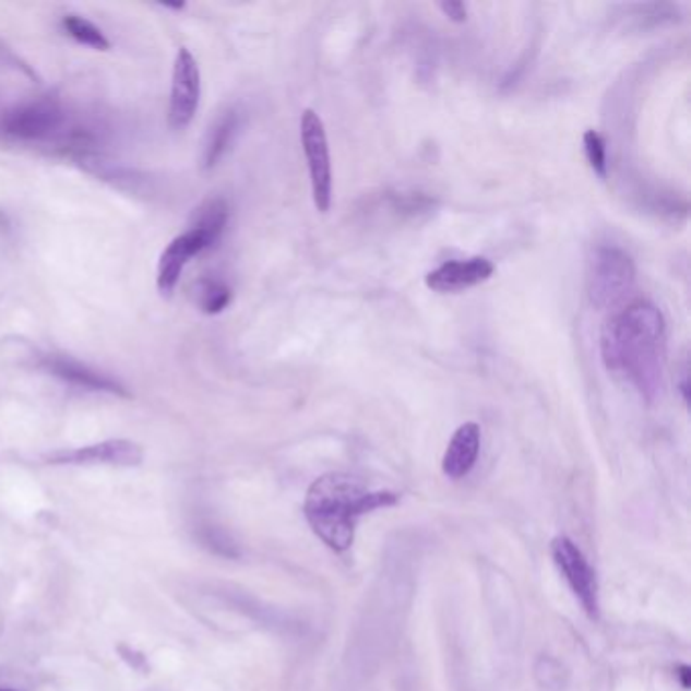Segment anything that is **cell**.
<instances>
[{
    "mask_svg": "<svg viewBox=\"0 0 691 691\" xmlns=\"http://www.w3.org/2000/svg\"><path fill=\"white\" fill-rule=\"evenodd\" d=\"M667 329L664 312L650 300H635L608 319L600 355L608 373L629 381L645 400L664 385Z\"/></svg>",
    "mask_w": 691,
    "mask_h": 691,
    "instance_id": "cell-1",
    "label": "cell"
},
{
    "mask_svg": "<svg viewBox=\"0 0 691 691\" xmlns=\"http://www.w3.org/2000/svg\"><path fill=\"white\" fill-rule=\"evenodd\" d=\"M395 503L397 495L392 491H369L357 477L331 473L312 482L305 501V515L312 532L331 550L345 551L352 548L361 515Z\"/></svg>",
    "mask_w": 691,
    "mask_h": 691,
    "instance_id": "cell-2",
    "label": "cell"
},
{
    "mask_svg": "<svg viewBox=\"0 0 691 691\" xmlns=\"http://www.w3.org/2000/svg\"><path fill=\"white\" fill-rule=\"evenodd\" d=\"M226 201L213 199L207 201L198 213V222L191 229H187L181 236H177L160 254L156 266V288L163 297H170L172 290L183 276L187 264L203 254L205 250L213 248L219 238L224 236L227 226Z\"/></svg>",
    "mask_w": 691,
    "mask_h": 691,
    "instance_id": "cell-3",
    "label": "cell"
},
{
    "mask_svg": "<svg viewBox=\"0 0 691 691\" xmlns=\"http://www.w3.org/2000/svg\"><path fill=\"white\" fill-rule=\"evenodd\" d=\"M635 262L617 246H603L594 252L588 270V297L596 309H612L633 290Z\"/></svg>",
    "mask_w": 691,
    "mask_h": 691,
    "instance_id": "cell-4",
    "label": "cell"
},
{
    "mask_svg": "<svg viewBox=\"0 0 691 691\" xmlns=\"http://www.w3.org/2000/svg\"><path fill=\"white\" fill-rule=\"evenodd\" d=\"M300 142L311 175L314 207L317 212L326 213L333 205V165L323 118L311 108L300 116Z\"/></svg>",
    "mask_w": 691,
    "mask_h": 691,
    "instance_id": "cell-5",
    "label": "cell"
},
{
    "mask_svg": "<svg viewBox=\"0 0 691 691\" xmlns=\"http://www.w3.org/2000/svg\"><path fill=\"white\" fill-rule=\"evenodd\" d=\"M65 127V112L56 99L41 98L21 104L2 116L0 130L19 142L51 141Z\"/></svg>",
    "mask_w": 691,
    "mask_h": 691,
    "instance_id": "cell-6",
    "label": "cell"
},
{
    "mask_svg": "<svg viewBox=\"0 0 691 691\" xmlns=\"http://www.w3.org/2000/svg\"><path fill=\"white\" fill-rule=\"evenodd\" d=\"M201 99V71L195 57L181 47L175 57L170 84L169 124L172 130H184L193 122Z\"/></svg>",
    "mask_w": 691,
    "mask_h": 691,
    "instance_id": "cell-7",
    "label": "cell"
},
{
    "mask_svg": "<svg viewBox=\"0 0 691 691\" xmlns=\"http://www.w3.org/2000/svg\"><path fill=\"white\" fill-rule=\"evenodd\" d=\"M551 556L558 570L564 574L565 582L579 596L582 607L591 617L598 615V582L593 568L579 546L570 537H556L551 541Z\"/></svg>",
    "mask_w": 691,
    "mask_h": 691,
    "instance_id": "cell-8",
    "label": "cell"
},
{
    "mask_svg": "<svg viewBox=\"0 0 691 691\" xmlns=\"http://www.w3.org/2000/svg\"><path fill=\"white\" fill-rule=\"evenodd\" d=\"M495 274V264L489 258L475 255L468 260H451L426 274V286L440 295L461 293L466 288L487 283Z\"/></svg>",
    "mask_w": 691,
    "mask_h": 691,
    "instance_id": "cell-9",
    "label": "cell"
},
{
    "mask_svg": "<svg viewBox=\"0 0 691 691\" xmlns=\"http://www.w3.org/2000/svg\"><path fill=\"white\" fill-rule=\"evenodd\" d=\"M57 465H141L142 449L130 440H106L75 451L56 452L49 456Z\"/></svg>",
    "mask_w": 691,
    "mask_h": 691,
    "instance_id": "cell-10",
    "label": "cell"
},
{
    "mask_svg": "<svg viewBox=\"0 0 691 691\" xmlns=\"http://www.w3.org/2000/svg\"><path fill=\"white\" fill-rule=\"evenodd\" d=\"M43 366L51 376H56L57 380L71 383L75 388H84L99 394L128 395L127 388L120 381L114 380L112 376L102 373L98 369L85 366L71 357L51 355V357H45Z\"/></svg>",
    "mask_w": 691,
    "mask_h": 691,
    "instance_id": "cell-11",
    "label": "cell"
},
{
    "mask_svg": "<svg viewBox=\"0 0 691 691\" xmlns=\"http://www.w3.org/2000/svg\"><path fill=\"white\" fill-rule=\"evenodd\" d=\"M480 452L479 424L465 422L456 428L442 458V473L452 480L466 477L477 463Z\"/></svg>",
    "mask_w": 691,
    "mask_h": 691,
    "instance_id": "cell-12",
    "label": "cell"
},
{
    "mask_svg": "<svg viewBox=\"0 0 691 691\" xmlns=\"http://www.w3.org/2000/svg\"><path fill=\"white\" fill-rule=\"evenodd\" d=\"M240 128V110L229 108L226 112L219 114V118L213 122L210 132H207L205 144H203V167L205 169H213L227 155V151L231 148Z\"/></svg>",
    "mask_w": 691,
    "mask_h": 691,
    "instance_id": "cell-13",
    "label": "cell"
},
{
    "mask_svg": "<svg viewBox=\"0 0 691 691\" xmlns=\"http://www.w3.org/2000/svg\"><path fill=\"white\" fill-rule=\"evenodd\" d=\"M61 27L65 28V33L73 37L75 41L82 43L85 47L98 49V51H108L112 47L110 39L106 37V33L94 25L90 19H85L82 14H65L61 19Z\"/></svg>",
    "mask_w": 691,
    "mask_h": 691,
    "instance_id": "cell-14",
    "label": "cell"
},
{
    "mask_svg": "<svg viewBox=\"0 0 691 691\" xmlns=\"http://www.w3.org/2000/svg\"><path fill=\"white\" fill-rule=\"evenodd\" d=\"M198 307L205 314H219L226 311L231 302V288L222 281L205 278L198 284Z\"/></svg>",
    "mask_w": 691,
    "mask_h": 691,
    "instance_id": "cell-15",
    "label": "cell"
},
{
    "mask_svg": "<svg viewBox=\"0 0 691 691\" xmlns=\"http://www.w3.org/2000/svg\"><path fill=\"white\" fill-rule=\"evenodd\" d=\"M582 142H584V153H586V158H588V163H591V169H593L600 179H607V142L603 139V134L596 132V130H586L584 136H582Z\"/></svg>",
    "mask_w": 691,
    "mask_h": 691,
    "instance_id": "cell-16",
    "label": "cell"
},
{
    "mask_svg": "<svg viewBox=\"0 0 691 691\" xmlns=\"http://www.w3.org/2000/svg\"><path fill=\"white\" fill-rule=\"evenodd\" d=\"M438 7L454 23H465L466 14H468L465 2H440Z\"/></svg>",
    "mask_w": 691,
    "mask_h": 691,
    "instance_id": "cell-17",
    "label": "cell"
},
{
    "mask_svg": "<svg viewBox=\"0 0 691 691\" xmlns=\"http://www.w3.org/2000/svg\"><path fill=\"white\" fill-rule=\"evenodd\" d=\"M678 676L681 678V686L688 690V688H690V667H688V665H679Z\"/></svg>",
    "mask_w": 691,
    "mask_h": 691,
    "instance_id": "cell-18",
    "label": "cell"
},
{
    "mask_svg": "<svg viewBox=\"0 0 691 691\" xmlns=\"http://www.w3.org/2000/svg\"><path fill=\"white\" fill-rule=\"evenodd\" d=\"M0 691H9V690H0Z\"/></svg>",
    "mask_w": 691,
    "mask_h": 691,
    "instance_id": "cell-19",
    "label": "cell"
}]
</instances>
